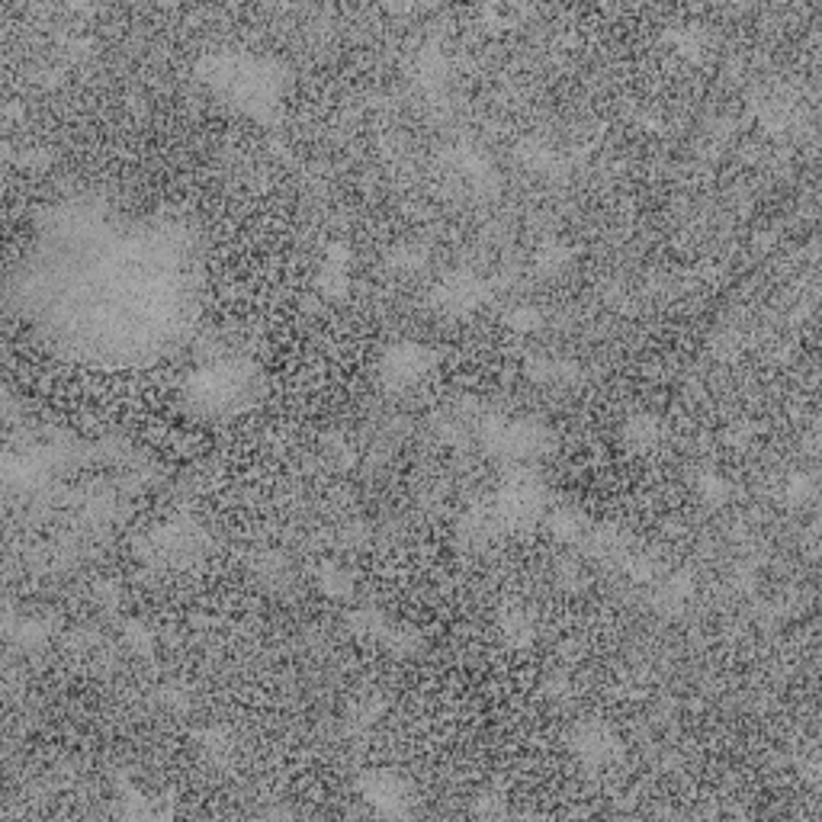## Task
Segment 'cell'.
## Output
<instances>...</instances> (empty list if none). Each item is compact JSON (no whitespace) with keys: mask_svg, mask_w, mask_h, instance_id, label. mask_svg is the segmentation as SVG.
<instances>
[{"mask_svg":"<svg viewBox=\"0 0 822 822\" xmlns=\"http://www.w3.org/2000/svg\"><path fill=\"white\" fill-rule=\"evenodd\" d=\"M566 749L585 771H611L623 755V739L614 723L601 717H585L572 723Z\"/></svg>","mask_w":822,"mask_h":822,"instance_id":"1","label":"cell"},{"mask_svg":"<svg viewBox=\"0 0 822 822\" xmlns=\"http://www.w3.org/2000/svg\"><path fill=\"white\" fill-rule=\"evenodd\" d=\"M434 363V354L418 341L392 344L383 357V379L389 383V389H411L431 376Z\"/></svg>","mask_w":822,"mask_h":822,"instance_id":"2","label":"cell"},{"mask_svg":"<svg viewBox=\"0 0 822 822\" xmlns=\"http://www.w3.org/2000/svg\"><path fill=\"white\" fill-rule=\"evenodd\" d=\"M360 794L373 803L379 813H399V806L408 800L411 787L395 771H373L360 781Z\"/></svg>","mask_w":822,"mask_h":822,"instance_id":"3","label":"cell"},{"mask_svg":"<svg viewBox=\"0 0 822 822\" xmlns=\"http://www.w3.org/2000/svg\"><path fill=\"white\" fill-rule=\"evenodd\" d=\"M662 434H665V424H662V418L656 415V411H649V408L630 411V415L623 418V424H620V440L630 450H639V453L656 447L662 440Z\"/></svg>","mask_w":822,"mask_h":822,"instance_id":"4","label":"cell"},{"mask_svg":"<svg viewBox=\"0 0 822 822\" xmlns=\"http://www.w3.org/2000/svg\"><path fill=\"white\" fill-rule=\"evenodd\" d=\"M437 296L447 309L466 312V309H476L485 299V283L473 277V273H453V277H447L437 286Z\"/></svg>","mask_w":822,"mask_h":822,"instance_id":"5","label":"cell"},{"mask_svg":"<svg viewBox=\"0 0 822 822\" xmlns=\"http://www.w3.org/2000/svg\"><path fill=\"white\" fill-rule=\"evenodd\" d=\"M498 633L508 646L524 649L537 639V620L530 611H524V607H508V611H501L498 617Z\"/></svg>","mask_w":822,"mask_h":822,"instance_id":"6","label":"cell"},{"mask_svg":"<svg viewBox=\"0 0 822 822\" xmlns=\"http://www.w3.org/2000/svg\"><path fill=\"white\" fill-rule=\"evenodd\" d=\"M546 527H550L553 540L572 543V546L582 543L588 537V530H591V524L575 508H553L550 514H546Z\"/></svg>","mask_w":822,"mask_h":822,"instance_id":"7","label":"cell"},{"mask_svg":"<svg viewBox=\"0 0 822 822\" xmlns=\"http://www.w3.org/2000/svg\"><path fill=\"white\" fill-rule=\"evenodd\" d=\"M318 588H322L328 598H350V591H354V575H350L347 566H341V562H325L322 572H318Z\"/></svg>","mask_w":822,"mask_h":822,"instance_id":"8","label":"cell"},{"mask_svg":"<svg viewBox=\"0 0 822 822\" xmlns=\"http://www.w3.org/2000/svg\"><path fill=\"white\" fill-rule=\"evenodd\" d=\"M566 264H569V248L562 245V241H546L537 251V270L543 273H559Z\"/></svg>","mask_w":822,"mask_h":822,"instance_id":"9","label":"cell"},{"mask_svg":"<svg viewBox=\"0 0 822 822\" xmlns=\"http://www.w3.org/2000/svg\"><path fill=\"white\" fill-rule=\"evenodd\" d=\"M697 495L707 501V505H720V501L729 495V485L720 473H704L697 479Z\"/></svg>","mask_w":822,"mask_h":822,"instance_id":"10","label":"cell"},{"mask_svg":"<svg viewBox=\"0 0 822 822\" xmlns=\"http://www.w3.org/2000/svg\"><path fill=\"white\" fill-rule=\"evenodd\" d=\"M540 322H543V315H540V309H534V306H517V309L508 315V325H511L517 334H530V331H537V328H540Z\"/></svg>","mask_w":822,"mask_h":822,"instance_id":"11","label":"cell"},{"mask_svg":"<svg viewBox=\"0 0 822 822\" xmlns=\"http://www.w3.org/2000/svg\"><path fill=\"white\" fill-rule=\"evenodd\" d=\"M806 498H813V482L806 479L803 473L790 476V482H787V501H790V505H803Z\"/></svg>","mask_w":822,"mask_h":822,"instance_id":"12","label":"cell"}]
</instances>
